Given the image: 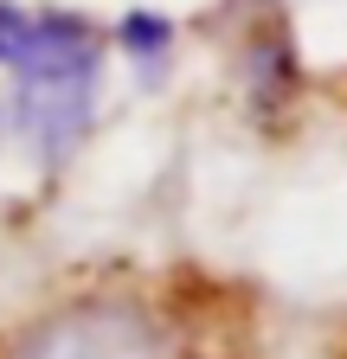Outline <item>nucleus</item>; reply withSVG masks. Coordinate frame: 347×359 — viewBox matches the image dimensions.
Returning <instances> with one entry per match:
<instances>
[{
	"mask_svg": "<svg viewBox=\"0 0 347 359\" xmlns=\"http://www.w3.org/2000/svg\"><path fill=\"white\" fill-rule=\"evenodd\" d=\"M110 20L84 7H46L26 13V39L7 65V135L26 148L32 173L58 187L77 167L84 142L97 135L103 116V83H110Z\"/></svg>",
	"mask_w": 347,
	"mask_h": 359,
	"instance_id": "1",
	"label": "nucleus"
},
{
	"mask_svg": "<svg viewBox=\"0 0 347 359\" xmlns=\"http://www.w3.org/2000/svg\"><path fill=\"white\" fill-rule=\"evenodd\" d=\"M187 32L212 45L232 83L238 122L257 142H296L309 122V103L322 97V77L302 58L289 0H212L206 13H193Z\"/></svg>",
	"mask_w": 347,
	"mask_h": 359,
	"instance_id": "2",
	"label": "nucleus"
},
{
	"mask_svg": "<svg viewBox=\"0 0 347 359\" xmlns=\"http://www.w3.org/2000/svg\"><path fill=\"white\" fill-rule=\"evenodd\" d=\"M181 45H187V20H174L161 7H129L110 20V52L136 71L142 90H161L174 77V58H181Z\"/></svg>",
	"mask_w": 347,
	"mask_h": 359,
	"instance_id": "3",
	"label": "nucleus"
},
{
	"mask_svg": "<svg viewBox=\"0 0 347 359\" xmlns=\"http://www.w3.org/2000/svg\"><path fill=\"white\" fill-rule=\"evenodd\" d=\"M26 13H32V7H20V0H0V77H7L20 39H26Z\"/></svg>",
	"mask_w": 347,
	"mask_h": 359,
	"instance_id": "4",
	"label": "nucleus"
},
{
	"mask_svg": "<svg viewBox=\"0 0 347 359\" xmlns=\"http://www.w3.org/2000/svg\"><path fill=\"white\" fill-rule=\"evenodd\" d=\"M322 359H347V308L328 321V334H322Z\"/></svg>",
	"mask_w": 347,
	"mask_h": 359,
	"instance_id": "5",
	"label": "nucleus"
},
{
	"mask_svg": "<svg viewBox=\"0 0 347 359\" xmlns=\"http://www.w3.org/2000/svg\"><path fill=\"white\" fill-rule=\"evenodd\" d=\"M322 97H328V103H334V109L347 116V65H341V71H334V77L322 83Z\"/></svg>",
	"mask_w": 347,
	"mask_h": 359,
	"instance_id": "6",
	"label": "nucleus"
},
{
	"mask_svg": "<svg viewBox=\"0 0 347 359\" xmlns=\"http://www.w3.org/2000/svg\"><path fill=\"white\" fill-rule=\"evenodd\" d=\"M0 148H7V109H0Z\"/></svg>",
	"mask_w": 347,
	"mask_h": 359,
	"instance_id": "7",
	"label": "nucleus"
}]
</instances>
